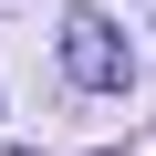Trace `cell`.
Listing matches in <instances>:
<instances>
[{"label":"cell","mask_w":156,"mask_h":156,"mask_svg":"<svg viewBox=\"0 0 156 156\" xmlns=\"http://www.w3.org/2000/svg\"><path fill=\"white\" fill-rule=\"evenodd\" d=\"M62 73H73L83 94H125V42H115V21L73 11V21H62Z\"/></svg>","instance_id":"obj_1"}]
</instances>
